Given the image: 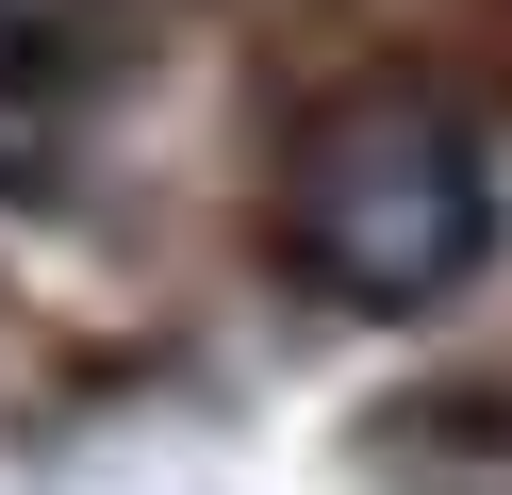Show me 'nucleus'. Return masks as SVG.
I'll return each instance as SVG.
<instances>
[{
    "label": "nucleus",
    "instance_id": "obj_1",
    "mask_svg": "<svg viewBox=\"0 0 512 495\" xmlns=\"http://www.w3.org/2000/svg\"><path fill=\"white\" fill-rule=\"evenodd\" d=\"M281 248L347 297V314H430L479 248H496V165L446 99H331L281 165Z\"/></svg>",
    "mask_w": 512,
    "mask_h": 495
},
{
    "label": "nucleus",
    "instance_id": "obj_2",
    "mask_svg": "<svg viewBox=\"0 0 512 495\" xmlns=\"http://www.w3.org/2000/svg\"><path fill=\"white\" fill-rule=\"evenodd\" d=\"M133 66V0H0V182H50Z\"/></svg>",
    "mask_w": 512,
    "mask_h": 495
}]
</instances>
